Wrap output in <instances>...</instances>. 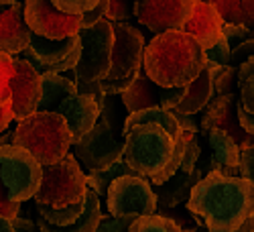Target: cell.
Here are the masks:
<instances>
[{"label":"cell","mask_w":254,"mask_h":232,"mask_svg":"<svg viewBox=\"0 0 254 232\" xmlns=\"http://www.w3.org/2000/svg\"><path fill=\"white\" fill-rule=\"evenodd\" d=\"M118 106H122V100H118V96L106 98L100 122L86 139L71 149V155L88 173L108 169L116 161L124 159V120H120Z\"/></svg>","instance_id":"obj_6"},{"label":"cell","mask_w":254,"mask_h":232,"mask_svg":"<svg viewBox=\"0 0 254 232\" xmlns=\"http://www.w3.org/2000/svg\"><path fill=\"white\" fill-rule=\"evenodd\" d=\"M25 20L33 35L47 41H65L81 33V16L57 10L53 0H27Z\"/></svg>","instance_id":"obj_12"},{"label":"cell","mask_w":254,"mask_h":232,"mask_svg":"<svg viewBox=\"0 0 254 232\" xmlns=\"http://www.w3.org/2000/svg\"><path fill=\"white\" fill-rule=\"evenodd\" d=\"M0 175L14 204L35 200L43 181V165L29 151L14 145H0Z\"/></svg>","instance_id":"obj_8"},{"label":"cell","mask_w":254,"mask_h":232,"mask_svg":"<svg viewBox=\"0 0 254 232\" xmlns=\"http://www.w3.org/2000/svg\"><path fill=\"white\" fill-rule=\"evenodd\" d=\"M144 124H157L171 135L177 143L183 139V131L177 122V116L169 110H161V108H151V110H140L134 114H126L124 118V139L130 131H134L136 126H144Z\"/></svg>","instance_id":"obj_22"},{"label":"cell","mask_w":254,"mask_h":232,"mask_svg":"<svg viewBox=\"0 0 254 232\" xmlns=\"http://www.w3.org/2000/svg\"><path fill=\"white\" fill-rule=\"evenodd\" d=\"M83 206H86V202L83 204H75L71 208H63V210H53V208H45V206H37V216H41L47 224L51 226H71L75 224L81 214H83Z\"/></svg>","instance_id":"obj_28"},{"label":"cell","mask_w":254,"mask_h":232,"mask_svg":"<svg viewBox=\"0 0 254 232\" xmlns=\"http://www.w3.org/2000/svg\"><path fill=\"white\" fill-rule=\"evenodd\" d=\"M205 51L181 31L157 35L144 49L142 74L159 88H189L205 72Z\"/></svg>","instance_id":"obj_2"},{"label":"cell","mask_w":254,"mask_h":232,"mask_svg":"<svg viewBox=\"0 0 254 232\" xmlns=\"http://www.w3.org/2000/svg\"><path fill=\"white\" fill-rule=\"evenodd\" d=\"M205 175L201 173V169H197L193 173H177L173 179H169L165 185L159 187V208H165V210H173V208H179L181 204L187 206L189 202V196H191L193 187L203 179Z\"/></svg>","instance_id":"obj_20"},{"label":"cell","mask_w":254,"mask_h":232,"mask_svg":"<svg viewBox=\"0 0 254 232\" xmlns=\"http://www.w3.org/2000/svg\"><path fill=\"white\" fill-rule=\"evenodd\" d=\"M199 232H207V228L203 226V228H199ZM236 232H254V218H250L240 230H236Z\"/></svg>","instance_id":"obj_48"},{"label":"cell","mask_w":254,"mask_h":232,"mask_svg":"<svg viewBox=\"0 0 254 232\" xmlns=\"http://www.w3.org/2000/svg\"><path fill=\"white\" fill-rule=\"evenodd\" d=\"M23 59L31 63L39 76H63L65 72H73L77 68L81 59V39L77 35L65 41H47L33 35L31 45L23 53Z\"/></svg>","instance_id":"obj_11"},{"label":"cell","mask_w":254,"mask_h":232,"mask_svg":"<svg viewBox=\"0 0 254 232\" xmlns=\"http://www.w3.org/2000/svg\"><path fill=\"white\" fill-rule=\"evenodd\" d=\"M31 39L33 33L25 20V2H14L12 8L0 12V51L12 57L23 55Z\"/></svg>","instance_id":"obj_19"},{"label":"cell","mask_w":254,"mask_h":232,"mask_svg":"<svg viewBox=\"0 0 254 232\" xmlns=\"http://www.w3.org/2000/svg\"><path fill=\"white\" fill-rule=\"evenodd\" d=\"M124 175H136V173L124 163V159H120V161H116L114 165H110L108 169H102V171H96V173H88V187L94 189L100 200H102V198L106 200V198H108L110 185H112L116 179L124 177Z\"/></svg>","instance_id":"obj_26"},{"label":"cell","mask_w":254,"mask_h":232,"mask_svg":"<svg viewBox=\"0 0 254 232\" xmlns=\"http://www.w3.org/2000/svg\"><path fill=\"white\" fill-rule=\"evenodd\" d=\"M187 88H159L155 81H151L144 74L138 76V79L130 86V90L124 96H120L124 110L128 114L140 112V110H151V108H161V110H169L173 112L181 100L185 98Z\"/></svg>","instance_id":"obj_16"},{"label":"cell","mask_w":254,"mask_h":232,"mask_svg":"<svg viewBox=\"0 0 254 232\" xmlns=\"http://www.w3.org/2000/svg\"><path fill=\"white\" fill-rule=\"evenodd\" d=\"M102 204H100V198L94 189L88 187V194H86V206H83V214L81 218L71 224V226H51L47 224L41 216L35 218V224L39 228V232H96L100 222H102Z\"/></svg>","instance_id":"obj_21"},{"label":"cell","mask_w":254,"mask_h":232,"mask_svg":"<svg viewBox=\"0 0 254 232\" xmlns=\"http://www.w3.org/2000/svg\"><path fill=\"white\" fill-rule=\"evenodd\" d=\"M157 214L163 216V218H169L173 220L183 232H199V228H203V220L199 216H193L189 212L187 208H173V210H165V208H159Z\"/></svg>","instance_id":"obj_30"},{"label":"cell","mask_w":254,"mask_h":232,"mask_svg":"<svg viewBox=\"0 0 254 232\" xmlns=\"http://www.w3.org/2000/svg\"><path fill=\"white\" fill-rule=\"evenodd\" d=\"M199 129L207 137L209 131H224L238 143L242 151H248L254 147V137H250L238 120V94H228V96H216L207 104V108L201 114Z\"/></svg>","instance_id":"obj_15"},{"label":"cell","mask_w":254,"mask_h":232,"mask_svg":"<svg viewBox=\"0 0 254 232\" xmlns=\"http://www.w3.org/2000/svg\"><path fill=\"white\" fill-rule=\"evenodd\" d=\"M88 173L81 169L77 159L69 153L61 163L43 167V181L35 196V206H45L53 210L71 208L86 202Z\"/></svg>","instance_id":"obj_7"},{"label":"cell","mask_w":254,"mask_h":232,"mask_svg":"<svg viewBox=\"0 0 254 232\" xmlns=\"http://www.w3.org/2000/svg\"><path fill=\"white\" fill-rule=\"evenodd\" d=\"M106 208L112 218L153 216L159 210V198L149 179L140 175H124L110 185Z\"/></svg>","instance_id":"obj_10"},{"label":"cell","mask_w":254,"mask_h":232,"mask_svg":"<svg viewBox=\"0 0 254 232\" xmlns=\"http://www.w3.org/2000/svg\"><path fill=\"white\" fill-rule=\"evenodd\" d=\"M20 210H23V204H14L8 198V192H6V187H4L2 175H0V216H4L8 220H14V218L20 216Z\"/></svg>","instance_id":"obj_38"},{"label":"cell","mask_w":254,"mask_h":232,"mask_svg":"<svg viewBox=\"0 0 254 232\" xmlns=\"http://www.w3.org/2000/svg\"><path fill=\"white\" fill-rule=\"evenodd\" d=\"M100 0H53V4L57 10L71 14V16H83L92 12L98 6Z\"/></svg>","instance_id":"obj_33"},{"label":"cell","mask_w":254,"mask_h":232,"mask_svg":"<svg viewBox=\"0 0 254 232\" xmlns=\"http://www.w3.org/2000/svg\"><path fill=\"white\" fill-rule=\"evenodd\" d=\"M181 33L191 37L203 51H209L224 39V18L211 2L193 0Z\"/></svg>","instance_id":"obj_18"},{"label":"cell","mask_w":254,"mask_h":232,"mask_svg":"<svg viewBox=\"0 0 254 232\" xmlns=\"http://www.w3.org/2000/svg\"><path fill=\"white\" fill-rule=\"evenodd\" d=\"M10 96L16 122H23L37 114L39 102L43 98V81L37 70L23 57H14V79L10 83Z\"/></svg>","instance_id":"obj_17"},{"label":"cell","mask_w":254,"mask_h":232,"mask_svg":"<svg viewBox=\"0 0 254 232\" xmlns=\"http://www.w3.org/2000/svg\"><path fill=\"white\" fill-rule=\"evenodd\" d=\"M250 57H254V37L244 41V43L236 45L234 49H232V63L230 66H234V68H240L244 61H248Z\"/></svg>","instance_id":"obj_40"},{"label":"cell","mask_w":254,"mask_h":232,"mask_svg":"<svg viewBox=\"0 0 254 232\" xmlns=\"http://www.w3.org/2000/svg\"><path fill=\"white\" fill-rule=\"evenodd\" d=\"M205 57H207V61H216V63H220V66L228 68L232 63V45L228 43L226 39H222L216 47H211L209 51H205Z\"/></svg>","instance_id":"obj_39"},{"label":"cell","mask_w":254,"mask_h":232,"mask_svg":"<svg viewBox=\"0 0 254 232\" xmlns=\"http://www.w3.org/2000/svg\"><path fill=\"white\" fill-rule=\"evenodd\" d=\"M136 218H112L110 214H102V222L96 232H130Z\"/></svg>","instance_id":"obj_37"},{"label":"cell","mask_w":254,"mask_h":232,"mask_svg":"<svg viewBox=\"0 0 254 232\" xmlns=\"http://www.w3.org/2000/svg\"><path fill=\"white\" fill-rule=\"evenodd\" d=\"M183 157L185 133L177 143L163 126L144 124L136 126L124 139V163L157 187L165 185L181 171Z\"/></svg>","instance_id":"obj_3"},{"label":"cell","mask_w":254,"mask_h":232,"mask_svg":"<svg viewBox=\"0 0 254 232\" xmlns=\"http://www.w3.org/2000/svg\"><path fill=\"white\" fill-rule=\"evenodd\" d=\"M238 100L248 114H254V57L238 68Z\"/></svg>","instance_id":"obj_27"},{"label":"cell","mask_w":254,"mask_h":232,"mask_svg":"<svg viewBox=\"0 0 254 232\" xmlns=\"http://www.w3.org/2000/svg\"><path fill=\"white\" fill-rule=\"evenodd\" d=\"M216 98V88H214V79L209 77L207 72H203L191 86L187 88L185 98L181 100V104L173 110L177 114H185V116H193L201 110L207 108V104Z\"/></svg>","instance_id":"obj_23"},{"label":"cell","mask_w":254,"mask_h":232,"mask_svg":"<svg viewBox=\"0 0 254 232\" xmlns=\"http://www.w3.org/2000/svg\"><path fill=\"white\" fill-rule=\"evenodd\" d=\"M207 141L214 149V159L230 169H240V161H242V149L238 147V143L232 139L230 135H226L224 131H209L207 133Z\"/></svg>","instance_id":"obj_24"},{"label":"cell","mask_w":254,"mask_h":232,"mask_svg":"<svg viewBox=\"0 0 254 232\" xmlns=\"http://www.w3.org/2000/svg\"><path fill=\"white\" fill-rule=\"evenodd\" d=\"M185 208L203 220L207 232H236L254 218V181L207 173Z\"/></svg>","instance_id":"obj_1"},{"label":"cell","mask_w":254,"mask_h":232,"mask_svg":"<svg viewBox=\"0 0 254 232\" xmlns=\"http://www.w3.org/2000/svg\"><path fill=\"white\" fill-rule=\"evenodd\" d=\"M240 177L254 181V147H252V149H248V151H242Z\"/></svg>","instance_id":"obj_41"},{"label":"cell","mask_w":254,"mask_h":232,"mask_svg":"<svg viewBox=\"0 0 254 232\" xmlns=\"http://www.w3.org/2000/svg\"><path fill=\"white\" fill-rule=\"evenodd\" d=\"M201 155V147L195 133H185V157L181 165V173H193L197 169V161Z\"/></svg>","instance_id":"obj_32"},{"label":"cell","mask_w":254,"mask_h":232,"mask_svg":"<svg viewBox=\"0 0 254 232\" xmlns=\"http://www.w3.org/2000/svg\"><path fill=\"white\" fill-rule=\"evenodd\" d=\"M214 88H216V96L236 94V88H238V68L228 66L220 74V77L214 81Z\"/></svg>","instance_id":"obj_34"},{"label":"cell","mask_w":254,"mask_h":232,"mask_svg":"<svg viewBox=\"0 0 254 232\" xmlns=\"http://www.w3.org/2000/svg\"><path fill=\"white\" fill-rule=\"evenodd\" d=\"M252 37H254V29H250V27L224 23V39L232 45V49H234L236 45H240V43H244V41L252 39Z\"/></svg>","instance_id":"obj_36"},{"label":"cell","mask_w":254,"mask_h":232,"mask_svg":"<svg viewBox=\"0 0 254 232\" xmlns=\"http://www.w3.org/2000/svg\"><path fill=\"white\" fill-rule=\"evenodd\" d=\"M12 79H14V57L0 51V108L10 114H12V96H10Z\"/></svg>","instance_id":"obj_29"},{"label":"cell","mask_w":254,"mask_h":232,"mask_svg":"<svg viewBox=\"0 0 254 232\" xmlns=\"http://www.w3.org/2000/svg\"><path fill=\"white\" fill-rule=\"evenodd\" d=\"M130 232H183V230L173 220L163 218L159 214H153V216L136 218V222L132 224Z\"/></svg>","instance_id":"obj_31"},{"label":"cell","mask_w":254,"mask_h":232,"mask_svg":"<svg viewBox=\"0 0 254 232\" xmlns=\"http://www.w3.org/2000/svg\"><path fill=\"white\" fill-rule=\"evenodd\" d=\"M41 81H43V98L39 102L37 112L61 114L69 124L73 147L79 145L100 122L102 106L98 98L81 96L77 92L75 81L65 76L45 74L41 76Z\"/></svg>","instance_id":"obj_4"},{"label":"cell","mask_w":254,"mask_h":232,"mask_svg":"<svg viewBox=\"0 0 254 232\" xmlns=\"http://www.w3.org/2000/svg\"><path fill=\"white\" fill-rule=\"evenodd\" d=\"M12 222H14V230H16V232H39L35 220H31V218H20V216H18V218H14Z\"/></svg>","instance_id":"obj_44"},{"label":"cell","mask_w":254,"mask_h":232,"mask_svg":"<svg viewBox=\"0 0 254 232\" xmlns=\"http://www.w3.org/2000/svg\"><path fill=\"white\" fill-rule=\"evenodd\" d=\"M12 120H14V118H12V114H10V112H6V110L0 108V135L8 131V126H10V122H12Z\"/></svg>","instance_id":"obj_46"},{"label":"cell","mask_w":254,"mask_h":232,"mask_svg":"<svg viewBox=\"0 0 254 232\" xmlns=\"http://www.w3.org/2000/svg\"><path fill=\"white\" fill-rule=\"evenodd\" d=\"M191 6L193 0H140L134 2V16L157 37L171 31H183Z\"/></svg>","instance_id":"obj_14"},{"label":"cell","mask_w":254,"mask_h":232,"mask_svg":"<svg viewBox=\"0 0 254 232\" xmlns=\"http://www.w3.org/2000/svg\"><path fill=\"white\" fill-rule=\"evenodd\" d=\"M114 53H112V68L108 74V81H136L142 74L144 49L149 43H144V35L138 33L128 23L114 25Z\"/></svg>","instance_id":"obj_13"},{"label":"cell","mask_w":254,"mask_h":232,"mask_svg":"<svg viewBox=\"0 0 254 232\" xmlns=\"http://www.w3.org/2000/svg\"><path fill=\"white\" fill-rule=\"evenodd\" d=\"M224 70H226V68L220 66V63H216V61H207V63H205V72L209 74V77L214 79V81L220 77V74H222Z\"/></svg>","instance_id":"obj_45"},{"label":"cell","mask_w":254,"mask_h":232,"mask_svg":"<svg viewBox=\"0 0 254 232\" xmlns=\"http://www.w3.org/2000/svg\"><path fill=\"white\" fill-rule=\"evenodd\" d=\"M81 59L77 68L71 72L73 81H104L112 68L114 53V25L110 20L102 18L92 29H81Z\"/></svg>","instance_id":"obj_9"},{"label":"cell","mask_w":254,"mask_h":232,"mask_svg":"<svg viewBox=\"0 0 254 232\" xmlns=\"http://www.w3.org/2000/svg\"><path fill=\"white\" fill-rule=\"evenodd\" d=\"M14 147L29 151L41 165L61 163L73 149L67 120L57 112H37L14 129Z\"/></svg>","instance_id":"obj_5"},{"label":"cell","mask_w":254,"mask_h":232,"mask_svg":"<svg viewBox=\"0 0 254 232\" xmlns=\"http://www.w3.org/2000/svg\"><path fill=\"white\" fill-rule=\"evenodd\" d=\"M0 232H16L14 230V222L4 218V216H0Z\"/></svg>","instance_id":"obj_47"},{"label":"cell","mask_w":254,"mask_h":232,"mask_svg":"<svg viewBox=\"0 0 254 232\" xmlns=\"http://www.w3.org/2000/svg\"><path fill=\"white\" fill-rule=\"evenodd\" d=\"M238 120H240V124H242V129H244L250 137H254V114H248V112L240 106V100H238Z\"/></svg>","instance_id":"obj_42"},{"label":"cell","mask_w":254,"mask_h":232,"mask_svg":"<svg viewBox=\"0 0 254 232\" xmlns=\"http://www.w3.org/2000/svg\"><path fill=\"white\" fill-rule=\"evenodd\" d=\"M134 14V4L122 2V0H110L108 12H106V20H110L112 25H120L124 20H128Z\"/></svg>","instance_id":"obj_35"},{"label":"cell","mask_w":254,"mask_h":232,"mask_svg":"<svg viewBox=\"0 0 254 232\" xmlns=\"http://www.w3.org/2000/svg\"><path fill=\"white\" fill-rule=\"evenodd\" d=\"M173 114L177 116V122H179L183 133H195L197 135L199 129H197V122H195L193 116H185V114H177V112H173Z\"/></svg>","instance_id":"obj_43"},{"label":"cell","mask_w":254,"mask_h":232,"mask_svg":"<svg viewBox=\"0 0 254 232\" xmlns=\"http://www.w3.org/2000/svg\"><path fill=\"white\" fill-rule=\"evenodd\" d=\"M224 23L254 29V0H216L211 2Z\"/></svg>","instance_id":"obj_25"}]
</instances>
